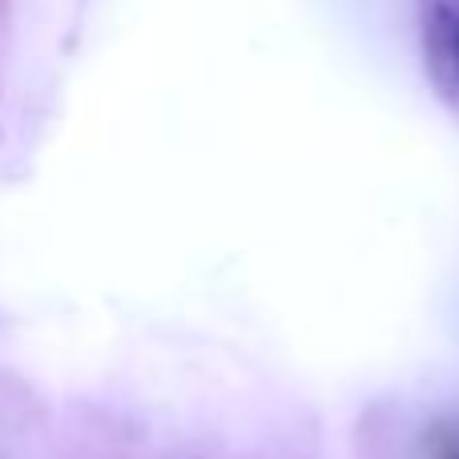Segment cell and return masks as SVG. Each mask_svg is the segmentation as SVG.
Here are the masks:
<instances>
[{"label":"cell","mask_w":459,"mask_h":459,"mask_svg":"<svg viewBox=\"0 0 459 459\" xmlns=\"http://www.w3.org/2000/svg\"><path fill=\"white\" fill-rule=\"evenodd\" d=\"M444 29H447V53H452L455 73H459V13H447L444 16Z\"/></svg>","instance_id":"obj_1"},{"label":"cell","mask_w":459,"mask_h":459,"mask_svg":"<svg viewBox=\"0 0 459 459\" xmlns=\"http://www.w3.org/2000/svg\"><path fill=\"white\" fill-rule=\"evenodd\" d=\"M455 4H459V0H455Z\"/></svg>","instance_id":"obj_2"}]
</instances>
